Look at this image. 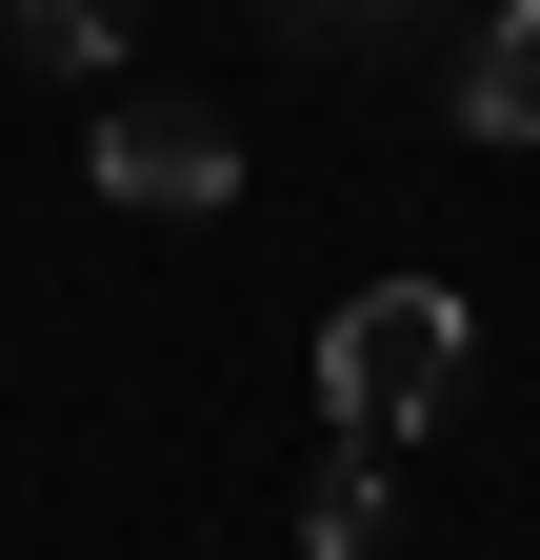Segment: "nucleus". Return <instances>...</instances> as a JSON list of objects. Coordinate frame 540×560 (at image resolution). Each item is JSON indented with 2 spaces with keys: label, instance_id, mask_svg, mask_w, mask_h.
Masks as SVG:
<instances>
[{
  "label": "nucleus",
  "instance_id": "5",
  "mask_svg": "<svg viewBox=\"0 0 540 560\" xmlns=\"http://www.w3.org/2000/svg\"><path fill=\"white\" fill-rule=\"evenodd\" d=\"M400 21H421V0H281V40H301V60H361V40H400Z\"/></svg>",
  "mask_w": 540,
  "mask_h": 560
},
{
  "label": "nucleus",
  "instance_id": "3",
  "mask_svg": "<svg viewBox=\"0 0 540 560\" xmlns=\"http://www.w3.org/2000/svg\"><path fill=\"white\" fill-rule=\"evenodd\" d=\"M460 140H540V0H501L460 40Z\"/></svg>",
  "mask_w": 540,
  "mask_h": 560
},
{
  "label": "nucleus",
  "instance_id": "6",
  "mask_svg": "<svg viewBox=\"0 0 540 560\" xmlns=\"http://www.w3.org/2000/svg\"><path fill=\"white\" fill-rule=\"evenodd\" d=\"M361 540H380V460H341V480L301 501V560H361Z\"/></svg>",
  "mask_w": 540,
  "mask_h": 560
},
{
  "label": "nucleus",
  "instance_id": "4",
  "mask_svg": "<svg viewBox=\"0 0 540 560\" xmlns=\"http://www.w3.org/2000/svg\"><path fill=\"white\" fill-rule=\"evenodd\" d=\"M21 40L60 60V81H120V0H21Z\"/></svg>",
  "mask_w": 540,
  "mask_h": 560
},
{
  "label": "nucleus",
  "instance_id": "2",
  "mask_svg": "<svg viewBox=\"0 0 540 560\" xmlns=\"http://www.w3.org/2000/svg\"><path fill=\"white\" fill-rule=\"evenodd\" d=\"M101 200H120V221H221V200H240V120L221 101H101Z\"/></svg>",
  "mask_w": 540,
  "mask_h": 560
},
{
  "label": "nucleus",
  "instance_id": "1",
  "mask_svg": "<svg viewBox=\"0 0 540 560\" xmlns=\"http://www.w3.org/2000/svg\"><path fill=\"white\" fill-rule=\"evenodd\" d=\"M460 361H481V320H460L441 280H361V301L320 320V420H341L361 460H400V441L460 400Z\"/></svg>",
  "mask_w": 540,
  "mask_h": 560
}]
</instances>
